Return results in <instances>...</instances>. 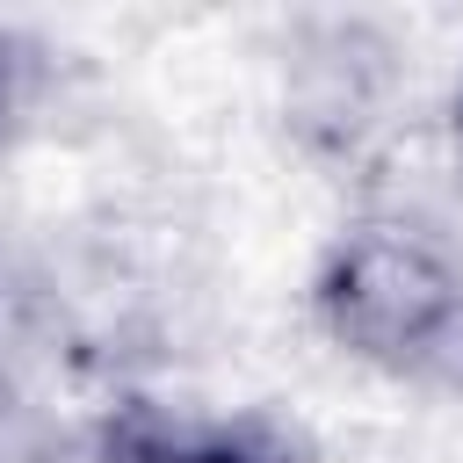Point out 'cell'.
I'll return each mask as SVG.
<instances>
[{
  "label": "cell",
  "instance_id": "7a4b0ae2",
  "mask_svg": "<svg viewBox=\"0 0 463 463\" xmlns=\"http://www.w3.org/2000/svg\"><path fill=\"white\" fill-rule=\"evenodd\" d=\"M152 463H246L239 449H166V456H152Z\"/></svg>",
  "mask_w": 463,
  "mask_h": 463
},
{
  "label": "cell",
  "instance_id": "6da1fadb",
  "mask_svg": "<svg viewBox=\"0 0 463 463\" xmlns=\"http://www.w3.org/2000/svg\"><path fill=\"white\" fill-rule=\"evenodd\" d=\"M333 326L398 369H463V282L412 239H362L340 260Z\"/></svg>",
  "mask_w": 463,
  "mask_h": 463
}]
</instances>
